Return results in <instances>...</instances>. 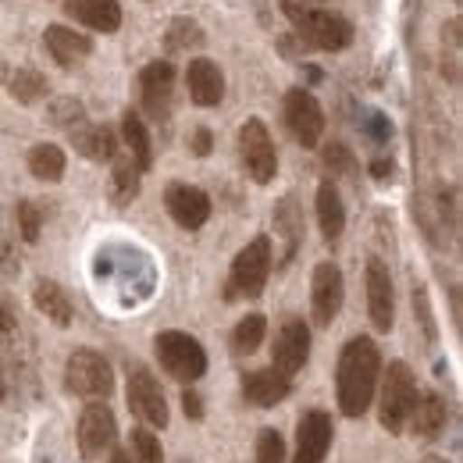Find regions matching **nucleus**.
Returning <instances> with one entry per match:
<instances>
[{"mask_svg": "<svg viewBox=\"0 0 463 463\" xmlns=\"http://www.w3.org/2000/svg\"><path fill=\"white\" fill-rule=\"evenodd\" d=\"M172 90H175V68L168 61H154L139 71V93H143V108L154 121L172 115Z\"/></svg>", "mask_w": 463, "mask_h": 463, "instance_id": "2eb2a0df", "label": "nucleus"}, {"mask_svg": "<svg viewBox=\"0 0 463 463\" xmlns=\"http://www.w3.org/2000/svg\"><path fill=\"white\" fill-rule=\"evenodd\" d=\"M189 146H193V154H196V157H207V154H211V146H214L211 128H196V132H193V139H189Z\"/></svg>", "mask_w": 463, "mask_h": 463, "instance_id": "e433bc0d", "label": "nucleus"}, {"mask_svg": "<svg viewBox=\"0 0 463 463\" xmlns=\"http://www.w3.org/2000/svg\"><path fill=\"white\" fill-rule=\"evenodd\" d=\"M128 406L139 420H146L150 428H165L168 424V403L165 392L157 385V378L146 367H132L128 374Z\"/></svg>", "mask_w": 463, "mask_h": 463, "instance_id": "9d476101", "label": "nucleus"}, {"mask_svg": "<svg viewBox=\"0 0 463 463\" xmlns=\"http://www.w3.org/2000/svg\"><path fill=\"white\" fill-rule=\"evenodd\" d=\"M378 374H382V353L378 346L360 335L349 339L339 353V367H335V392H339V410L346 417H360L378 389Z\"/></svg>", "mask_w": 463, "mask_h": 463, "instance_id": "f257e3e1", "label": "nucleus"}, {"mask_svg": "<svg viewBox=\"0 0 463 463\" xmlns=\"http://www.w3.org/2000/svg\"><path fill=\"white\" fill-rule=\"evenodd\" d=\"M33 303H36V310H40L47 321H54L58 328H68V325H71V299H68V292L61 289L58 282L40 279V282L33 286Z\"/></svg>", "mask_w": 463, "mask_h": 463, "instance_id": "b1692460", "label": "nucleus"}, {"mask_svg": "<svg viewBox=\"0 0 463 463\" xmlns=\"http://www.w3.org/2000/svg\"><path fill=\"white\" fill-rule=\"evenodd\" d=\"M111 463H128V457H125V453H121V449H118L115 457H111Z\"/></svg>", "mask_w": 463, "mask_h": 463, "instance_id": "a19ab883", "label": "nucleus"}, {"mask_svg": "<svg viewBox=\"0 0 463 463\" xmlns=\"http://www.w3.org/2000/svg\"><path fill=\"white\" fill-rule=\"evenodd\" d=\"M139 168L132 165V157H118L115 161V172H111V200L118 207L132 203L139 196Z\"/></svg>", "mask_w": 463, "mask_h": 463, "instance_id": "cd10ccee", "label": "nucleus"}, {"mask_svg": "<svg viewBox=\"0 0 463 463\" xmlns=\"http://www.w3.org/2000/svg\"><path fill=\"white\" fill-rule=\"evenodd\" d=\"M43 43H47V54L58 61L61 68H75L79 61H86L90 51H93V43L82 33L68 29V25H51L47 36H43Z\"/></svg>", "mask_w": 463, "mask_h": 463, "instance_id": "6ab92c4d", "label": "nucleus"}, {"mask_svg": "<svg viewBox=\"0 0 463 463\" xmlns=\"http://www.w3.org/2000/svg\"><path fill=\"white\" fill-rule=\"evenodd\" d=\"M29 172L36 175L40 182H61L64 175V150L54 143H40L29 150Z\"/></svg>", "mask_w": 463, "mask_h": 463, "instance_id": "bb28decb", "label": "nucleus"}, {"mask_svg": "<svg viewBox=\"0 0 463 463\" xmlns=\"http://www.w3.org/2000/svg\"><path fill=\"white\" fill-rule=\"evenodd\" d=\"M343 296H346V282H343V271L325 260L314 268V282H310V307H314V325L328 328L339 310H343Z\"/></svg>", "mask_w": 463, "mask_h": 463, "instance_id": "1a4fd4ad", "label": "nucleus"}, {"mask_svg": "<svg viewBox=\"0 0 463 463\" xmlns=\"http://www.w3.org/2000/svg\"><path fill=\"white\" fill-rule=\"evenodd\" d=\"M121 136H125V143H128V157H132V165L139 168V172H150V165H154V146H150V132H146V125H143V118L136 115V111H125L121 118Z\"/></svg>", "mask_w": 463, "mask_h": 463, "instance_id": "393cba45", "label": "nucleus"}, {"mask_svg": "<svg viewBox=\"0 0 463 463\" xmlns=\"http://www.w3.org/2000/svg\"><path fill=\"white\" fill-rule=\"evenodd\" d=\"M239 154H242V168L257 185H268L279 172V154L271 143V132L260 118H246L239 128Z\"/></svg>", "mask_w": 463, "mask_h": 463, "instance_id": "0eeeda50", "label": "nucleus"}, {"mask_svg": "<svg viewBox=\"0 0 463 463\" xmlns=\"http://www.w3.org/2000/svg\"><path fill=\"white\" fill-rule=\"evenodd\" d=\"M413 310L420 314V321H424V339L431 343V339H435V325H431V310H428V296H424V289H413Z\"/></svg>", "mask_w": 463, "mask_h": 463, "instance_id": "c9c22d12", "label": "nucleus"}, {"mask_svg": "<svg viewBox=\"0 0 463 463\" xmlns=\"http://www.w3.org/2000/svg\"><path fill=\"white\" fill-rule=\"evenodd\" d=\"M71 143L90 161H111L118 154V136L108 125H75L71 128Z\"/></svg>", "mask_w": 463, "mask_h": 463, "instance_id": "4be33fe9", "label": "nucleus"}, {"mask_svg": "<svg viewBox=\"0 0 463 463\" xmlns=\"http://www.w3.org/2000/svg\"><path fill=\"white\" fill-rule=\"evenodd\" d=\"M317 225H321V235L328 242H335L346 229V207H343V196L332 182L317 185Z\"/></svg>", "mask_w": 463, "mask_h": 463, "instance_id": "5701e85b", "label": "nucleus"}, {"mask_svg": "<svg viewBox=\"0 0 463 463\" xmlns=\"http://www.w3.org/2000/svg\"><path fill=\"white\" fill-rule=\"evenodd\" d=\"M389 136H392V125L382 115H371V139H374V143H385Z\"/></svg>", "mask_w": 463, "mask_h": 463, "instance_id": "58836bf2", "label": "nucleus"}, {"mask_svg": "<svg viewBox=\"0 0 463 463\" xmlns=\"http://www.w3.org/2000/svg\"><path fill=\"white\" fill-rule=\"evenodd\" d=\"M185 86H189V97L196 108H218L222 97H225V75L214 61L196 58L189 61V71H185Z\"/></svg>", "mask_w": 463, "mask_h": 463, "instance_id": "f3484780", "label": "nucleus"}, {"mask_svg": "<svg viewBox=\"0 0 463 463\" xmlns=\"http://www.w3.org/2000/svg\"><path fill=\"white\" fill-rule=\"evenodd\" d=\"M168 51H189V47H200L203 43V29L196 25V22H185V18H178L172 29H168Z\"/></svg>", "mask_w": 463, "mask_h": 463, "instance_id": "c756f323", "label": "nucleus"}, {"mask_svg": "<svg viewBox=\"0 0 463 463\" xmlns=\"http://www.w3.org/2000/svg\"><path fill=\"white\" fill-rule=\"evenodd\" d=\"M68 14H75L93 33H115L121 25V4L118 0H64Z\"/></svg>", "mask_w": 463, "mask_h": 463, "instance_id": "aec40b11", "label": "nucleus"}, {"mask_svg": "<svg viewBox=\"0 0 463 463\" xmlns=\"http://www.w3.org/2000/svg\"><path fill=\"white\" fill-rule=\"evenodd\" d=\"M264 332H268V321H264L260 314H246V317L235 325V332H232V353H235V356L257 353V346L264 343Z\"/></svg>", "mask_w": 463, "mask_h": 463, "instance_id": "c85d7f7f", "label": "nucleus"}, {"mask_svg": "<svg viewBox=\"0 0 463 463\" xmlns=\"http://www.w3.org/2000/svg\"><path fill=\"white\" fill-rule=\"evenodd\" d=\"M446 417H449V406H446V400H442L439 392H420L413 410H410L413 435H417V439H435V435H442Z\"/></svg>", "mask_w": 463, "mask_h": 463, "instance_id": "412c9836", "label": "nucleus"}, {"mask_svg": "<svg viewBox=\"0 0 463 463\" xmlns=\"http://www.w3.org/2000/svg\"><path fill=\"white\" fill-rule=\"evenodd\" d=\"M154 349H157L161 367L172 374L175 382H196L207 371V353L185 332H161Z\"/></svg>", "mask_w": 463, "mask_h": 463, "instance_id": "423d86ee", "label": "nucleus"}, {"mask_svg": "<svg viewBox=\"0 0 463 463\" xmlns=\"http://www.w3.org/2000/svg\"><path fill=\"white\" fill-rule=\"evenodd\" d=\"M257 463H286V442L275 428H264L257 435Z\"/></svg>", "mask_w": 463, "mask_h": 463, "instance_id": "2f4dec72", "label": "nucleus"}, {"mask_svg": "<svg viewBox=\"0 0 463 463\" xmlns=\"http://www.w3.org/2000/svg\"><path fill=\"white\" fill-rule=\"evenodd\" d=\"M7 93L18 104H36L47 97V79L36 68H11L7 71Z\"/></svg>", "mask_w": 463, "mask_h": 463, "instance_id": "a878e982", "label": "nucleus"}, {"mask_svg": "<svg viewBox=\"0 0 463 463\" xmlns=\"http://www.w3.org/2000/svg\"><path fill=\"white\" fill-rule=\"evenodd\" d=\"M64 385L75 396L108 400L115 389V374H111V364L97 349H75L68 356V367H64Z\"/></svg>", "mask_w": 463, "mask_h": 463, "instance_id": "39448f33", "label": "nucleus"}, {"mask_svg": "<svg viewBox=\"0 0 463 463\" xmlns=\"http://www.w3.org/2000/svg\"><path fill=\"white\" fill-rule=\"evenodd\" d=\"M289 378L275 367H264V371H253L242 378V396L253 406H275L289 396Z\"/></svg>", "mask_w": 463, "mask_h": 463, "instance_id": "a211bd4d", "label": "nucleus"}, {"mask_svg": "<svg viewBox=\"0 0 463 463\" xmlns=\"http://www.w3.org/2000/svg\"><path fill=\"white\" fill-rule=\"evenodd\" d=\"M14 218H18V229H22V239H25V242H36V239H40L43 214H40V207H36L33 200H22V203L14 207Z\"/></svg>", "mask_w": 463, "mask_h": 463, "instance_id": "473e14b6", "label": "nucleus"}, {"mask_svg": "<svg viewBox=\"0 0 463 463\" xmlns=\"http://www.w3.org/2000/svg\"><path fill=\"white\" fill-rule=\"evenodd\" d=\"M328 446H332V417L325 410L303 413V420L296 428V457H292V463H321L328 457Z\"/></svg>", "mask_w": 463, "mask_h": 463, "instance_id": "dca6fc26", "label": "nucleus"}, {"mask_svg": "<svg viewBox=\"0 0 463 463\" xmlns=\"http://www.w3.org/2000/svg\"><path fill=\"white\" fill-rule=\"evenodd\" d=\"M307 356H310V328L299 317H289L279 328V335H275V349H271L275 371H282L286 378H292L296 371H303Z\"/></svg>", "mask_w": 463, "mask_h": 463, "instance_id": "4468645a", "label": "nucleus"}, {"mask_svg": "<svg viewBox=\"0 0 463 463\" xmlns=\"http://www.w3.org/2000/svg\"><path fill=\"white\" fill-rule=\"evenodd\" d=\"M282 7H286V18L292 22L296 36L307 47L346 51L349 43H353V22H346L343 14L321 11V7H307V4H296V0H282Z\"/></svg>", "mask_w": 463, "mask_h": 463, "instance_id": "f03ea898", "label": "nucleus"}, {"mask_svg": "<svg viewBox=\"0 0 463 463\" xmlns=\"http://www.w3.org/2000/svg\"><path fill=\"white\" fill-rule=\"evenodd\" d=\"M271 279V239L268 235H257L253 242H246L235 260H232L229 271V289H225V299H257L264 286Z\"/></svg>", "mask_w": 463, "mask_h": 463, "instance_id": "7ed1b4c3", "label": "nucleus"}, {"mask_svg": "<svg viewBox=\"0 0 463 463\" xmlns=\"http://www.w3.org/2000/svg\"><path fill=\"white\" fill-rule=\"evenodd\" d=\"M132 460L136 463H165V453H161V442L146 431V428H136L132 431Z\"/></svg>", "mask_w": 463, "mask_h": 463, "instance_id": "7c9ffc66", "label": "nucleus"}, {"mask_svg": "<svg viewBox=\"0 0 463 463\" xmlns=\"http://www.w3.org/2000/svg\"><path fill=\"white\" fill-rule=\"evenodd\" d=\"M420 463H449V460H442V457H424Z\"/></svg>", "mask_w": 463, "mask_h": 463, "instance_id": "79ce46f5", "label": "nucleus"}, {"mask_svg": "<svg viewBox=\"0 0 463 463\" xmlns=\"http://www.w3.org/2000/svg\"><path fill=\"white\" fill-rule=\"evenodd\" d=\"M0 403H4V374H0Z\"/></svg>", "mask_w": 463, "mask_h": 463, "instance_id": "37998d69", "label": "nucleus"}, {"mask_svg": "<svg viewBox=\"0 0 463 463\" xmlns=\"http://www.w3.org/2000/svg\"><path fill=\"white\" fill-rule=\"evenodd\" d=\"M118 439V424L115 413L104 403H90L79 417V449H82V460H97L104 457Z\"/></svg>", "mask_w": 463, "mask_h": 463, "instance_id": "9b49d317", "label": "nucleus"}, {"mask_svg": "<svg viewBox=\"0 0 463 463\" xmlns=\"http://www.w3.org/2000/svg\"><path fill=\"white\" fill-rule=\"evenodd\" d=\"M165 207L172 214V222L178 229H203L207 218H211V196L196 185H185V182H172L168 193H165Z\"/></svg>", "mask_w": 463, "mask_h": 463, "instance_id": "f8f14e48", "label": "nucleus"}, {"mask_svg": "<svg viewBox=\"0 0 463 463\" xmlns=\"http://www.w3.org/2000/svg\"><path fill=\"white\" fill-rule=\"evenodd\" d=\"M325 165H328L332 172L349 175L353 172V154H349L343 143H332V146H325Z\"/></svg>", "mask_w": 463, "mask_h": 463, "instance_id": "f704fd0d", "label": "nucleus"}, {"mask_svg": "<svg viewBox=\"0 0 463 463\" xmlns=\"http://www.w3.org/2000/svg\"><path fill=\"white\" fill-rule=\"evenodd\" d=\"M182 410H185L189 420H200V417H203V400H200V392L185 389V392H182Z\"/></svg>", "mask_w": 463, "mask_h": 463, "instance_id": "4c0bfd02", "label": "nucleus"}, {"mask_svg": "<svg viewBox=\"0 0 463 463\" xmlns=\"http://www.w3.org/2000/svg\"><path fill=\"white\" fill-rule=\"evenodd\" d=\"M286 125H289L292 139L303 146H317L325 136V111L317 104V97L310 90H289L286 93Z\"/></svg>", "mask_w": 463, "mask_h": 463, "instance_id": "6e6552de", "label": "nucleus"}, {"mask_svg": "<svg viewBox=\"0 0 463 463\" xmlns=\"http://www.w3.org/2000/svg\"><path fill=\"white\" fill-rule=\"evenodd\" d=\"M371 175H374V178H389V175H392V161H385V157L374 161V165H371Z\"/></svg>", "mask_w": 463, "mask_h": 463, "instance_id": "ea45409f", "label": "nucleus"}, {"mask_svg": "<svg viewBox=\"0 0 463 463\" xmlns=\"http://www.w3.org/2000/svg\"><path fill=\"white\" fill-rule=\"evenodd\" d=\"M367 314H371V325L378 332H389L392 328V317H396V292H392V275L389 268L371 257L367 260Z\"/></svg>", "mask_w": 463, "mask_h": 463, "instance_id": "ddd939ff", "label": "nucleus"}, {"mask_svg": "<svg viewBox=\"0 0 463 463\" xmlns=\"http://www.w3.org/2000/svg\"><path fill=\"white\" fill-rule=\"evenodd\" d=\"M417 403V378L410 371V364L392 360L382 382V428L400 435L410 420V410Z\"/></svg>", "mask_w": 463, "mask_h": 463, "instance_id": "20e7f679", "label": "nucleus"}, {"mask_svg": "<svg viewBox=\"0 0 463 463\" xmlns=\"http://www.w3.org/2000/svg\"><path fill=\"white\" fill-rule=\"evenodd\" d=\"M18 335V314H14V303L0 292V339H14Z\"/></svg>", "mask_w": 463, "mask_h": 463, "instance_id": "72a5a7b5", "label": "nucleus"}]
</instances>
